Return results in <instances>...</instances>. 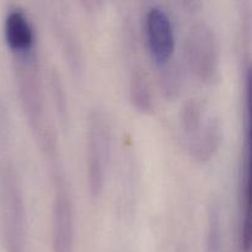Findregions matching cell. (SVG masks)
<instances>
[{
    "instance_id": "cell-7",
    "label": "cell",
    "mask_w": 252,
    "mask_h": 252,
    "mask_svg": "<svg viewBox=\"0 0 252 252\" xmlns=\"http://www.w3.org/2000/svg\"><path fill=\"white\" fill-rule=\"evenodd\" d=\"M245 143L243 148L240 175V206H241V224L240 238L241 246L245 252L250 251L251 243V149H250V128H245Z\"/></svg>"
},
{
    "instance_id": "cell-6",
    "label": "cell",
    "mask_w": 252,
    "mask_h": 252,
    "mask_svg": "<svg viewBox=\"0 0 252 252\" xmlns=\"http://www.w3.org/2000/svg\"><path fill=\"white\" fill-rule=\"evenodd\" d=\"M5 39L12 53L36 48V36L29 15L21 7L7 10L4 21Z\"/></svg>"
},
{
    "instance_id": "cell-10",
    "label": "cell",
    "mask_w": 252,
    "mask_h": 252,
    "mask_svg": "<svg viewBox=\"0 0 252 252\" xmlns=\"http://www.w3.org/2000/svg\"><path fill=\"white\" fill-rule=\"evenodd\" d=\"M223 241V221L220 204L212 201L208 209V228H207V246L208 252H220Z\"/></svg>"
},
{
    "instance_id": "cell-8",
    "label": "cell",
    "mask_w": 252,
    "mask_h": 252,
    "mask_svg": "<svg viewBox=\"0 0 252 252\" xmlns=\"http://www.w3.org/2000/svg\"><path fill=\"white\" fill-rule=\"evenodd\" d=\"M9 197V231L14 252H26V223H25V203L22 189L12 182Z\"/></svg>"
},
{
    "instance_id": "cell-3",
    "label": "cell",
    "mask_w": 252,
    "mask_h": 252,
    "mask_svg": "<svg viewBox=\"0 0 252 252\" xmlns=\"http://www.w3.org/2000/svg\"><path fill=\"white\" fill-rule=\"evenodd\" d=\"M189 68L201 80L213 81L219 74V43L216 31L206 21L192 24L186 36Z\"/></svg>"
},
{
    "instance_id": "cell-5",
    "label": "cell",
    "mask_w": 252,
    "mask_h": 252,
    "mask_svg": "<svg viewBox=\"0 0 252 252\" xmlns=\"http://www.w3.org/2000/svg\"><path fill=\"white\" fill-rule=\"evenodd\" d=\"M221 142V125L217 116L208 115L202 125L185 139L187 150L193 159L206 161L211 159Z\"/></svg>"
},
{
    "instance_id": "cell-9",
    "label": "cell",
    "mask_w": 252,
    "mask_h": 252,
    "mask_svg": "<svg viewBox=\"0 0 252 252\" xmlns=\"http://www.w3.org/2000/svg\"><path fill=\"white\" fill-rule=\"evenodd\" d=\"M129 95L133 103L142 111H150L153 108V96L147 75L142 66L135 65L129 75Z\"/></svg>"
},
{
    "instance_id": "cell-2",
    "label": "cell",
    "mask_w": 252,
    "mask_h": 252,
    "mask_svg": "<svg viewBox=\"0 0 252 252\" xmlns=\"http://www.w3.org/2000/svg\"><path fill=\"white\" fill-rule=\"evenodd\" d=\"M52 160L53 198L51 211V236L54 252H71L74 243V206L70 189L61 164L56 159V148L47 152Z\"/></svg>"
},
{
    "instance_id": "cell-4",
    "label": "cell",
    "mask_w": 252,
    "mask_h": 252,
    "mask_svg": "<svg viewBox=\"0 0 252 252\" xmlns=\"http://www.w3.org/2000/svg\"><path fill=\"white\" fill-rule=\"evenodd\" d=\"M145 38L150 54L159 66L161 76L176 73V66L171 62L175 51V31L166 10L160 5L148 7L144 16Z\"/></svg>"
},
{
    "instance_id": "cell-1",
    "label": "cell",
    "mask_w": 252,
    "mask_h": 252,
    "mask_svg": "<svg viewBox=\"0 0 252 252\" xmlns=\"http://www.w3.org/2000/svg\"><path fill=\"white\" fill-rule=\"evenodd\" d=\"M111 153V126L103 110L94 107L86 128V167L88 185L93 196H98L107 175Z\"/></svg>"
}]
</instances>
